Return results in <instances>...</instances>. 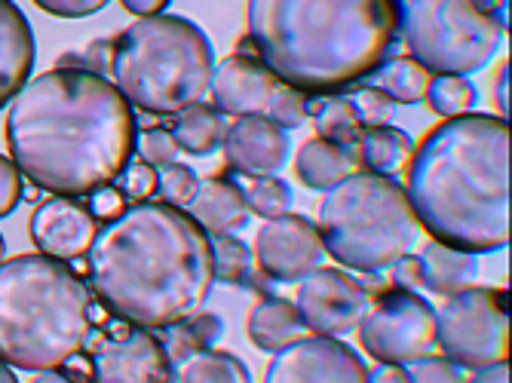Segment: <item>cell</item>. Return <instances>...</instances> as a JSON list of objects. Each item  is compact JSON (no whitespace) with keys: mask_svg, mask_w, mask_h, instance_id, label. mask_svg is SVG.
Masks as SVG:
<instances>
[{"mask_svg":"<svg viewBox=\"0 0 512 383\" xmlns=\"http://www.w3.org/2000/svg\"><path fill=\"white\" fill-rule=\"evenodd\" d=\"M200 178L191 166L184 163H166L157 169V190L154 194L160 197V203L175 206V209H188L197 197Z\"/></svg>","mask_w":512,"mask_h":383,"instance_id":"cell-32","label":"cell"},{"mask_svg":"<svg viewBox=\"0 0 512 383\" xmlns=\"http://www.w3.org/2000/svg\"><path fill=\"white\" fill-rule=\"evenodd\" d=\"M34 4L43 13L59 16V19H86L92 13L105 10L111 0H34Z\"/></svg>","mask_w":512,"mask_h":383,"instance_id":"cell-39","label":"cell"},{"mask_svg":"<svg viewBox=\"0 0 512 383\" xmlns=\"http://www.w3.org/2000/svg\"><path fill=\"white\" fill-rule=\"evenodd\" d=\"M178 383H252L246 362L234 353L200 350L178 362Z\"/></svg>","mask_w":512,"mask_h":383,"instance_id":"cell-27","label":"cell"},{"mask_svg":"<svg viewBox=\"0 0 512 383\" xmlns=\"http://www.w3.org/2000/svg\"><path fill=\"white\" fill-rule=\"evenodd\" d=\"M221 148H224L227 166L249 178H270L276 172H283L289 163L286 129L270 123L264 114L237 117L227 126Z\"/></svg>","mask_w":512,"mask_h":383,"instance_id":"cell-15","label":"cell"},{"mask_svg":"<svg viewBox=\"0 0 512 383\" xmlns=\"http://www.w3.org/2000/svg\"><path fill=\"white\" fill-rule=\"evenodd\" d=\"M138 154H142V163L160 169L166 163H175L178 157V145H175V135L163 126H151V129H142L138 132V141H135Z\"/></svg>","mask_w":512,"mask_h":383,"instance_id":"cell-36","label":"cell"},{"mask_svg":"<svg viewBox=\"0 0 512 383\" xmlns=\"http://www.w3.org/2000/svg\"><path fill=\"white\" fill-rule=\"evenodd\" d=\"M436 344L445 359L482 371L509 359V298L503 289L470 285L436 310Z\"/></svg>","mask_w":512,"mask_h":383,"instance_id":"cell-9","label":"cell"},{"mask_svg":"<svg viewBox=\"0 0 512 383\" xmlns=\"http://www.w3.org/2000/svg\"><path fill=\"white\" fill-rule=\"evenodd\" d=\"M92 383H172V362L163 341L148 328H129L92 356Z\"/></svg>","mask_w":512,"mask_h":383,"instance_id":"cell-14","label":"cell"},{"mask_svg":"<svg viewBox=\"0 0 512 383\" xmlns=\"http://www.w3.org/2000/svg\"><path fill=\"white\" fill-rule=\"evenodd\" d=\"M307 325L298 307L286 298H261L249 316V338L261 353H279L292 347L295 341L307 338Z\"/></svg>","mask_w":512,"mask_h":383,"instance_id":"cell-21","label":"cell"},{"mask_svg":"<svg viewBox=\"0 0 512 383\" xmlns=\"http://www.w3.org/2000/svg\"><path fill=\"white\" fill-rule=\"evenodd\" d=\"M28 230L40 255L56 261H74L89 252L99 227L89 206H83L80 200L53 197L34 209Z\"/></svg>","mask_w":512,"mask_h":383,"instance_id":"cell-16","label":"cell"},{"mask_svg":"<svg viewBox=\"0 0 512 383\" xmlns=\"http://www.w3.org/2000/svg\"><path fill=\"white\" fill-rule=\"evenodd\" d=\"M169 132L175 135L178 151H188L194 157H206V154H215L221 148L227 123H224L221 111H215L209 105H191V108L175 114Z\"/></svg>","mask_w":512,"mask_h":383,"instance_id":"cell-24","label":"cell"},{"mask_svg":"<svg viewBox=\"0 0 512 383\" xmlns=\"http://www.w3.org/2000/svg\"><path fill=\"white\" fill-rule=\"evenodd\" d=\"M494 102H497V111L503 117H509V65L500 68V77H497V89H494Z\"/></svg>","mask_w":512,"mask_h":383,"instance_id":"cell-47","label":"cell"},{"mask_svg":"<svg viewBox=\"0 0 512 383\" xmlns=\"http://www.w3.org/2000/svg\"><path fill=\"white\" fill-rule=\"evenodd\" d=\"M402 371L408 383H467L454 362H448L445 356H430V353L405 362Z\"/></svg>","mask_w":512,"mask_h":383,"instance_id":"cell-35","label":"cell"},{"mask_svg":"<svg viewBox=\"0 0 512 383\" xmlns=\"http://www.w3.org/2000/svg\"><path fill=\"white\" fill-rule=\"evenodd\" d=\"M467 383H509V365L500 362V365L482 368V371H476V377L467 380Z\"/></svg>","mask_w":512,"mask_h":383,"instance_id":"cell-46","label":"cell"},{"mask_svg":"<svg viewBox=\"0 0 512 383\" xmlns=\"http://www.w3.org/2000/svg\"><path fill=\"white\" fill-rule=\"evenodd\" d=\"M325 249L319 230L310 218L286 212L267 221L255 236L258 270L273 282H301L316 267H322Z\"/></svg>","mask_w":512,"mask_h":383,"instance_id":"cell-13","label":"cell"},{"mask_svg":"<svg viewBox=\"0 0 512 383\" xmlns=\"http://www.w3.org/2000/svg\"><path fill=\"white\" fill-rule=\"evenodd\" d=\"M479 99L476 86L467 80V77H448V74H439L430 80V89H427V105L439 114V117H460V114H470L473 105Z\"/></svg>","mask_w":512,"mask_h":383,"instance_id":"cell-29","label":"cell"},{"mask_svg":"<svg viewBox=\"0 0 512 383\" xmlns=\"http://www.w3.org/2000/svg\"><path fill=\"white\" fill-rule=\"evenodd\" d=\"M31 383H80V380H71L62 371H40V377H34Z\"/></svg>","mask_w":512,"mask_h":383,"instance_id":"cell-48","label":"cell"},{"mask_svg":"<svg viewBox=\"0 0 512 383\" xmlns=\"http://www.w3.org/2000/svg\"><path fill=\"white\" fill-rule=\"evenodd\" d=\"M417 258H421V270H424V289H430L433 295L454 298L460 292H467L479 279V261L470 252L430 243Z\"/></svg>","mask_w":512,"mask_h":383,"instance_id":"cell-22","label":"cell"},{"mask_svg":"<svg viewBox=\"0 0 512 383\" xmlns=\"http://www.w3.org/2000/svg\"><path fill=\"white\" fill-rule=\"evenodd\" d=\"M322 249L341 267L384 273L421 239L405 187L396 178L353 172L325 194L316 221Z\"/></svg>","mask_w":512,"mask_h":383,"instance_id":"cell-7","label":"cell"},{"mask_svg":"<svg viewBox=\"0 0 512 383\" xmlns=\"http://www.w3.org/2000/svg\"><path fill=\"white\" fill-rule=\"evenodd\" d=\"M65 377H71V380H80V383H92V359H86V356H71L62 368H59Z\"/></svg>","mask_w":512,"mask_h":383,"instance_id":"cell-44","label":"cell"},{"mask_svg":"<svg viewBox=\"0 0 512 383\" xmlns=\"http://www.w3.org/2000/svg\"><path fill=\"white\" fill-rule=\"evenodd\" d=\"M163 331H166V338H160V341H163V347L169 353V362L178 365V362H184V359L200 353V350H212L215 341H221L224 322L215 313H197L194 319L169 325Z\"/></svg>","mask_w":512,"mask_h":383,"instance_id":"cell-26","label":"cell"},{"mask_svg":"<svg viewBox=\"0 0 512 383\" xmlns=\"http://www.w3.org/2000/svg\"><path fill=\"white\" fill-rule=\"evenodd\" d=\"M56 68H80V71H111V40H92L83 46V53L59 56Z\"/></svg>","mask_w":512,"mask_h":383,"instance_id":"cell-38","label":"cell"},{"mask_svg":"<svg viewBox=\"0 0 512 383\" xmlns=\"http://www.w3.org/2000/svg\"><path fill=\"white\" fill-rule=\"evenodd\" d=\"M123 209H126V197L120 194V190H117L114 184L96 190V194H89V212H92V218H105V221H111V218H117Z\"/></svg>","mask_w":512,"mask_h":383,"instance_id":"cell-42","label":"cell"},{"mask_svg":"<svg viewBox=\"0 0 512 383\" xmlns=\"http://www.w3.org/2000/svg\"><path fill=\"white\" fill-rule=\"evenodd\" d=\"M111 71L132 108L178 114L206 99L215 50L200 25L160 13L132 22L111 40Z\"/></svg>","mask_w":512,"mask_h":383,"instance_id":"cell-6","label":"cell"},{"mask_svg":"<svg viewBox=\"0 0 512 383\" xmlns=\"http://www.w3.org/2000/svg\"><path fill=\"white\" fill-rule=\"evenodd\" d=\"M362 350L381 365H405L436 344V310L417 292H384L359 322Z\"/></svg>","mask_w":512,"mask_h":383,"instance_id":"cell-10","label":"cell"},{"mask_svg":"<svg viewBox=\"0 0 512 383\" xmlns=\"http://www.w3.org/2000/svg\"><path fill=\"white\" fill-rule=\"evenodd\" d=\"M264 117L270 123H276L279 129H298V126H304L307 123V99H304V92L279 83L273 89V95H270Z\"/></svg>","mask_w":512,"mask_h":383,"instance_id":"cell-33","label":"cell"},{"mask_svg":"<svg viewBox=\"0 0 512 383\" xmlns=\"http://www.w3.org/2000/svg\"><path fill=\"white\" fill-rule=\"evenodd\" d=\"M393 289H399V292H421L424 289V270H421V258L417 255H405V258H399L393 267Z\"/></svg>","mask_w":512,"mask_h":383,"instance_id":"cell-41","label":"cell"},{"mask_svg":"<svg viewBox=\"0 0 512 383\" xmlns=\"http://www.w3.org/2000/svg\"><path fill=\"white\" fill-rule=\"evenodd\" d=\"M399 22V0H249L240 46L283 86L322 95L384 65Z\"/></svg>","mask_w":512,"mask_h":383,"instance_id":"cell-4","label":"cell"},{"mask_svg":"<svg viewBox=\"0 0 512 383\" xmlns=\"http://www.w3.org/2000/svg\"><path fill=\"white\" fill-rule=\"evenodd\" d=\"M89 282L102 307L132 328L163 331L203 313L212 285V236L191 212L142 200L96 230Z\"/></svg>","mask_w":512,"mask_h":383,"instance_id":"cell-2","label":"cell"},{"mask_svg":"<svg viewBox=\"0 0 512 383\" xmlns=\"http://www.w3.org/2000/svg\"><path fill=\"white\" fill-rule=\"evenodd\" d=\"M4 249H7V243H4V236H0V264H4Z\"/></svg>","mask_w":512,"mask_h":383,"instance_id":"cell-50","label":"cell"},{"mask_svg":"<svg viewBox=\"0 0 512 383\" xmlns=\"http://www.w3.org/2000/svg\"><path fill=\"white\" fill-rule=\"evenodd\" d=\"M264 383H368V365L344 341L307 334L273 356Z\"/></svg>","mask_w":512,"mask_h":383,"instance_id":"cell-12","label":"cell"},{"mask_svg":"<svg viewBox=\"0 0 512 383\" xmlns=\"http://www.w3.org/2000/svg\"><path fill=\"white\" fill-rule=\"evenodd\" d=\"M295 307L307 331L325 334V338H344L359 328L371 301L356 276L335 267H316L301 279Z\"/></svg>","mask_w":512,"mask_h":383,"instance_id":"cell-11","label":"cell"},{"mask_svg":"<svg viewBox=\"0 0 512 383\" xmlns=\"http://www.w3.org/2000/svg\"><path fill=\"white\" fill-rule=\"evenodd\" d=\"M83 279L56 258L16 255L0 264V362L59 371L83 353L92 319Z\"/></svg>","mask_w":512,"mask_h":383,"instance_id":"cell-5","label":"cell"},{"mask_svg":"<svg viewBox=\"0 0 512 383\" xmlns=\"http://www.w3.org/2000/svg\"><path fill=\"white\" fill-rule=\"evenodd\" d=\"M212 261H215V282L240 285L252 273V252L237 236H215L212 239Z\"/></svg>","mask_w":512,"mask_h":383,"instance_id":"cell-30","label":"cell"},{"mask_svg":"<svg viewBox=\"0 0 512 383\" xmlns=\"http://www.w3.org/2000/svg\"><path fill=\"white\" fill-rule=\"evenodd\" d=\"M399 28L411 59L448 77L488 68L503 46V16L482 0H408Z\"/></svg>","mask_w":512,"mask_h":383,"instance_id":"cell-8","label":"cell"},{"mask_svg":"<svg viewBox=\"0 0 512 383\" xmlns=\"http://www.w3.org/2000/svg\"><path fill=\"white\" fill-rule=\"evenodd\" d=\"M123 4V10H129L132 16H142V19H148V16H160L172 0H120Z\"/></svg>","mask_w":512,"mask_h":383,"instance_id":"cell-43","label":"cell"},{"mask_svg":"<svg viewBox=\"0 0 512 383\" xmlns=\"http://www.w3.org/2000/svg\"><path fill=\"white\" fill-rule=\"evenodd\" d=\"M114 187L120 190L123 197H132V200H148L154 190H157V169L154 166H148V163H129L120 175H117V181H114Z\"/></svg>","mask_w":512,"mask_h":383,"instance_id":"cell-37","label":"cell"},{"mask_svg":"<svg viewBox=\"0 0 512 383\" xmlns=\"http://www.w3.org/2000/svg\"><path fill=\"white\" fill-rule=\"evenodd\" d=\"M34 31L13 0H0V108L16 99L34 68Z\"/></svg>","mask_w":512,"mask_h":383,"instance_id":"cell-18","label":"cell"},{"mask_svg":"<svg viewBox=\"0 0 512 383\" xmlns=\"http://www.w3.org/2000/svg\"><path fill=\"white\" fill-rule=\"evenodd\" d=\"M307 117L316 126V138L335 141V145H347V141L362 129L359 117L350 105L347 95H329V99H310Z\"/></svg>","mask_w":512,"mask_h":383,"instance_id":"cell-28","label":"cell"},{"mask_svg":"<svg viewBox=\"0 0 512 383\" xmlns=\"http://www.w3.org/2000/svg\"><path fill=\"white\" fill-rule=\"evenodd\" d=\"M368 77H371V86L381 89L390 102H399V105L424 102L430 80H433V74L424 65H417L414 59H387Z\"/></svg>","mask_w":512,"mask_h":383,"instance_id":"cell-25","label":"cell"},{"mask_svg":"<svg viewBox=\"0 0 512 383\" xmlns=\"http://www.w3.org/2000/svg\"><path fill=\"white\" fill-rule=\"evenodd\" d=\"M405 172L408 203L433 243L470 255L509 246V120L448 117L424 135Z\"/></svg>","mask_w":512,"mask_h":383,"instance_id":"cell-3","label":"cell"},{"mask_svg":"<svg viewBox=\"0 0 512 383\" xmlns=\"http://www.w3.org/2000/svg\"><path fill=\"white\" fill-rule=\"evenodd\" d=\"M0 383H19V380H16V374H13V368H10V365H4V362H0Z\"/></svg>","mask_w":512,"mask_h":383,"instance_id":"cell-49","label":"cell"},{"mask_svg":"<svg viewBox=\"0 0 512 383\" xmlns=\"http://www.w3.org/2000/svg\"><path fill=\"white\" fill-rule=\"evenodd\" d=\"M188 209H191V218L209 236H230L234 230H243L249 224V206H246L243 187L221 175L200 181L197 197Z\"/></svg>","mask_w":512,"mask_h":383,"instance_id":"cell-20","label":"cell"},{"mask_svg":"<svg viewBox=\"0 0 512 383\" xmlns=\"http://www.w3.org/2000/svg\"><path fill=\"white\" fill-rule=\"evenodd\" d=\"M350 105L359 117V126L368 129V126H390L393 120V102L387 95L375 86H356L350 95Z\"/></svg>","mask_w":512,"mask_h":383,"instance_id":"cell-34","label":"cell"},{"mask_svg":"<svg viewBox=\"0 0 512 383\" xmlns=\"http://www.w3.org/2000/svg\"><path fill=\"white\" fill-rule=\"evenodd\" d=\"M279 80L255 56H230L212 74V102L215 111L230 117L264 114Z\"/></svg>","mask_w":512,"mask_h":383,"instance_id":"cell-17","label":"cell"},{"mask_svg":"<svg viewBox=\"0 0 512 383\" xmlns=\"http://www.w3.org/2000/svg\"><path fill=\"white\" fill-rule=\"evenodd\" d=\"M295 172L310 190H332L344 178L356 172L350 154L325 138H307L298 157H295Z\"/></svg>","mask_w":512,"mask_h":383,"instance_id":"cell-23","label":"cell"},{"mask_svg":"<svg viewBox=\"0 0 512 383\" xmlns=\"http://www.w3.org/2000/svg\"><path fill=\"white\" fill-rule=\"evenodd\" d=\"M22 200V172L13 160L0 157V218H7Z\"/></svg>","mask_w":512,"mask_h":383,"instance_id":"cell-40","label":"cell"},{"mask_svg":"<svg viewBox=\"0 0 512 383\" xmlns=\"http://www.w3.org/2000/svg\"><path fill=\"white\" fill-rule=\"evenodd\" d=\"M246 194V206H249V212H255V215H261V218H267V221H273V218H283L289 209H292V187L286 184V181H279L276 175H270V178H255L252 184H249V190H243Z\"/></svg>","mask_w":512,"mask_h":383,"instance_id":"cell-31","label":"cell"},{"mask_svg":"<svg viewBox=\"0 0 512 383\" xmlns=\"http://www.w3.org/2000/svg\"><path fill=\"white\" fill-rule=\"evenodd\" d=\"M341 148L350 154L356 169L393 178L408 169V160L414 154V141L408 132H402L396 126H368V129H359Z\"/></svg>","mask_w":512,"mask_h":383,"instance_id":"cell-19","label":"cell"},{"mask_svg":"<svg viewBox=\"0 0 512 383\" xmlns=\"http://www.w3.org/2000/svg\"><path fill=\"white\" fill-rule=\"evenodd\" d=\"M368 383H408L402 365H381L375 371H368Z\"/></svg>","mask_w":512,"mask_h":383,"instance_id":"cell-45","label":"cell"},{"mask_svg":"<svg viewBox=\"0 0 512 383\" xmlns=\"http://www.w3.org/2000/svg\"><path fill=\"white\" fill-rule=\"evenodd\" d=\"M135 141L132 105L96 71H43L10 102V160L46 194L80 200L114 184L132 163Z\"/></svg>","mask_w":512,"mask_h":383,"instance_id":"cell-1","label":"cell"}]
</instances>
